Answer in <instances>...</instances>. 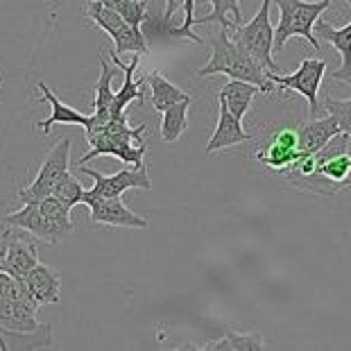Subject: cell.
<instances>
[{
  "label": "cell",
  "mask_w": 351,
  "mask_h": 351,
  "mask_svg": "<svg viewBox=\"0 0 351 351\" xmlns=\"http://www.w3.org/2000/svg\"><path fill=\"white\" fill-rule=\"evenodd\" d=\"M304 152L300 150V134L297 127H276L265 136V143L258 147L254 159L261 161L263 166L283 173L288 166L300 159Z\"/></svg>",
  "instance_id": "cell-10"
},
{
  "label": "cell",
  "mask_w": 351,
  "mask_h": 351,
  "mask_svg": "<svg viewBox=\"0 0 351 351\" xmlns=\"http://www.w3.org/2000/svg\"><path fill=\"white\" fill-rule=\"evenodd\" d=\"M0 86H3V84H0Z\"/></svg>",
  "instance_id": "cell-31"
},
{
  "label": "cell",
  "mask_w": 351,
  "mask_h": 351,
  "mask_svg": "<svg viewBox=\"0 0 351 351\" xmlns=\"http://www.w3.org/2000/svg\"><path fill=\"white\" fill-rule=\"evenodd\" d=\"M36 86H39V91H41V100L48 102L50 107H52V114L48 118H43V121H36V127H41V132L46 134V136L52 132V127H55V125H80V127L88 125L91 116H84V114H80L77 109H73V107H69V104H64L55 93L50 91V86L46 84V82H39Z\"/></svg>",
  "instance_id": "cell-21"
},
{
  "label": "cell",
  "mask_w": 351,
  "mask_h": 351,
  "mask_svg": "<svg viewBox=\"0 0 351 351\" xmlns=\"http://www.w3.org/2000/svg\"><path fill=\"white\" fill-rule=\"evenodd\" d=\"M36 263H39V252H36L34 236H29L27 231L19 229L10 241V247H7L3 270L10 272L12 276H16V279H25Z\"/></svg>",
  "instance_id": "cell-15"
},
{
  "label": "cell",
  "mask_w": 351,
  "mask_h": 351,
  "mask_svg": "<svg viewBox=\"0 0 351 351\" xmlns=\"http://www.w3.org/2000/svg\"><path fill=\"white\" fill-rule=\"evenodd\" d=\"M145 82L150 84V91H152V107L159 111H166L168 107H173V104L182 102V100H191V95L182 91L179 86H175L173 82L168 77H163L159 71H152L145 75Z\"/></svg>",
  "instance_id": "cell-23"
},
{
  "label": "cell",
  "mask_w": 351,
  "mask_h": 351,
  "mask_svg": "<svg viewBox=\"0 0 351 351\" xmlns=\"http://www.w3.org/2000/svg\"><path fill=\"white\" fill-rule=\"evenodd\" d=\"M326 73V62L322 59H304V62L297 66L295 73L290 75H276V73L267 71V77L272 80V84L279 88V91H295L306 98L308 102V114L311 118H315L319 114V84H322V77Z\"/></svg>",
  "instance_id": "cell-7"
},
{
  "label": "cell",
  "mask_w": 351,
  "mask_h": 351,
  "mask_svg": "<svg viewBox=\"0 0 351 351\" xmlns=\"http://www.w3.org/2000/svg\"><path fill=\"white\" fill-rule=\"evenodd\" d=\"M340 125L333 116H317L311 118L308 123L297 125V134H300V150L304 154H313L331 141L335 134H340Z\"/></svg>",
  "instance_id": "cell-19"
},
{
  "label": "cell",
  "mask_w": 351,
  "mask_h": 351,
  "mask_svg": "<svg viewBox=\"0 0 351 351\" xmlns=\"http://www.w3.org/2000/svg\"><path fill=\"white\" fill-rule=\"evenodd\" d=\"M7 213H10V206H7L5 199H0V267H3V261H5V254L7 247H10V241L16 234V227L7 225Z\"/></svg>",
  "instance_id": "cell-30"
},
{
  "label": "cell",
  "mask_w": 351,
  "mask_h": 351,
  "mask_svg": "<svg viewBox=\"0 0 351 351\" xmlns=\"http://www.w3.org/2000/svg\"><path fill=\"white\" fill-rule=\"evenodd\" d=\"M7 225L16 227V229H23L27 231L29 236L39 238L43 243H50V245H62L69 234L55 225L46 213L39 202H23V206L19 211H10L7 213Z\"/></svg>",
  "instance_id": "cell-11"
},
{
  "label": "cell",
  "mask_w": 351,
  "mask_h": 351,
  "mask_svg": "<svg viewBox=\"0 0 351 351\" xmlns=\"http://www.w3.org/2000/svg\"><path fill=\"white\" fill-rule=\"evenodd\" d=\"M145 130H147L145 125L130 127L127 114L111 118V121L104 125L102 132H98L95 136L86 141V143L91 145V150L82 156L77 161V166H86L88 161L100 154L116 156V159H121L127 166H145L143 163V156L147 152V145L143 141Z\"/></svg>",
  "instance_id": "cell-3"
},
{
  "label": "cell",
  "mask_w": 351,
  "mask_h": 351,
  "mask_svg": "<svg viewBox=\"0 0 351 351\" xmlns=\"http://www.w3.org/2000/svg\"><path fill=\"white\" fill-rule=\"evenodd\" d=\"M213 7V12L208 16L195 19V25L204 23H218L225 29H234L241 25V0H206Z\"/></svg>",
  "instance_id": "cell-26"
},
{
  "label": "cell",
  "mask_w": 351,
  "mask_h": 351,
  "mask_svg": "<svg viewBox=\"0 0 351 351\" xmlns=\"http://www.w3.org/2000/svg\"><path fill=\"white\" fill-rule=\"evenodd\" d=\"M170 36L177 39H191L193 43H204L202 36L193 32L195 27V0H166L163 16L156 21Z\"/></svg>",
  "instance_id": "cell-14"
},
{
  "label": "cell",
  "mask_w": 351,
  "mask_h": 351,
  "mask_svg": "<svg viewBox=\"0 0 351 351\" xmlns=\"http://www.w3.org/2000/svg\"><path fill=\"white\" fill-rule=\"evenodd\" d=\"M250 138H252V134H247L243 130L241 118H236L227 109V104L220 102L218 125H215V132L211 134V138H208V143H206V154H215L220 150H227V147L241 145V143H245V141H250Z\"/></svg>",
  "instance_id": "cell-17"
},
{
  "label": "cell",
  "mask_w": 351,
  "mask_h": 351,
  "mask_svg": "<svg viewBox=\"0 0 351 351\" xmlns=\"http://www.w3.org/2000/svg\"><path fill=\"white\" fill-rule=\"evenodd\" d=\"M270 7L272 0H263L261 10L256 12L250 23L245 25H236L231 29V36L241 43V46L250 52V55L256 59V62L263 66L265 71H276V62H274V27L270 23Z\"/></svg>",
  "instance_id": "cell-6"
},
{
  "label": "cell",
  "mask_w": 351,
  "mask_h": 351,
  "mask_svg": "<svg viewBox=\"0 0 351 351\" xmlns=\"http://www.w3.org/2000/svg\"><path fill=\"white\" fill-rule=\"evenodd\" d=\"M345 3L351 7V0H345ZM315 34L331 43L342 57V66L333 73L331 77L340 80V82H347V84L351 86V23L345 27H333L331 23H326V21L319 19L315 23Z\"/></svg>",
  "instance_id": "cell-18"
},
{
  "label": "cell",
  "mask_w": 351,
  "mask_h": 351,
  "mask_svg": "<svg viewBox=\"0 0 351 351\" xmlns=\"http://www.w3.org/2000/svg\"><path fill=\"white\" fill-rule=\"evenodd\" d=\"M261 88L252 82H243V80H229L222 91L218 93V100L227 104V109L234 114L236 118H243L247 116V111L252 107V100L254 95H258Z\"/></svg>",
  "instance_id": "cell-22"
},
{
  "label": "cell",
  "mask_w": 351,
  "mask_h": 351,
  "mask_svg": "<svg viewBox=\"0 0 351 351\" xmlns=\"http://www.w3.org/2000/svg\"><path fill=\"white\" fill-rule=\"evenodd\" d=\"M84 14L102 29V32H107L111 36V41H114V46H116L114 50L118 55H121V52H132V55H147V52H150L147 39H145V34L141 32V27L130 25L121 14L114 12L107 5H102L100 0H86Z\"/></svg>",
  "instance_id": "cell-5"
},
{
  "label": "cell",
  "mask_w": 351,
  "mask_h": 351,
  "mask_svg": "<svg viewBox=\"0 0 351 351\" xmlns=\"http://www.w3.org/2000/svg\"><path fill=\"white\" fill-rule=\"evenodd\" d=\"M322 107H324V111L328 116H333L335 121H338L340 130L347 132L351 136V98L349 100H340V98H333L331 93H326Z\"/></svg>",
  "instance_id": "cell-29"
},
{
  "label": "cell",
  "mask_w": 351,
  "mask_h": 351,
  "mask_svg": "<svg viewBox=\"0 0 351 351\" xmlns=\"http://www.w3.org/2000/svg\"><path fill=\"white\" fill-rule=\"evenodd\" d=\"M82 173L93 179V189L84 193L82 204H86L93 197H121L125 191L130 189H141V191H150L152 189V179L147 175V166H132L125 168L116 175H102L98 170L80 166Z\"/></svg>",
  "instance_id": "cell-9"
},
{
  "label": "cell",
  "mask_w": 351,
  "mask_h": 351,
  "mask_svg": "<svg viewBox=\"0 0 351 351\" xmlns=\"http://www.w3.org/2000/svg\"><path fill=\"white\" fill-rule=\"evenodd\" d=\"M102 5L111 7L134 27H141L150 16V0H100Z\"/></svg>",
  "instance_id": "cell-27"
},
{
  "label": "cell",
  "mask_w": 351,
  "mask_h": 351,
  "mask_svg": "<svg viewBox=\"0 0 351 351\" xmlns=\"http://www.w3.org/2000/svg\"><path fill=\"white\" fill-rule=\"evenodd\" d=\"M71 145H73L71 138H62L55 147H52L46 156V161L41 163L34 182L16 193V197L21 202H39L43 197L52 195V191H55V186L59 184V179L69 173V168H71Z\"/></svg>",
  "instance_id": "cell-8"
},
{
  "label": "cell",
  "mask_w": 351,
  "mask_h": 351,
  "mask_svg": "<svg viewBox=\"0 0 351 351\" xmlns=\"http://www.w3.org/2000/svg\"><path fill=\"white\" fill-rule=\"evenodd\" d=\"M281 175L304 193L338 195L351 184V136L347 132L335 134L322 150L302 154Z\"/></svg>",
  "instance_id": "cell-1"
},
{
  "label": "cell",
  "mask_w": 351,
  "mask_h": 351,
  "mask_svg": "<svg viewBox=\"0 0 351 351\" xmlns=\"http://www.w3.org/2000/svg\"><path fill=\"white\" fill-rule=\"evenodd\" d=\"M84 186L80 184V179L75 175L66 173L62 179H59V184L55 186V191H52V195H55L57 199H62L66 206L73 208L82 204V199H84Z\"/></svg>",
  "instance_id": "cell-28"
},
{
  "label": "cell",
  "mask_w": 351,
  "mask_h": 351,
  "mask_svg": "<svg viewBox=\"0 0 351 351\" xmlns=\"http://www.w3.org/2000/svg\"><path fill=\"white\" fill-rule=\"evenodd\" d=\"M279 7L281 16L274 27V52L286 46L290 36H304L313 48L319 50V41L313 29L319 16L331 7V0H317V3H304V0H272Z\"/></svg>",
  "instance_id": "cell-4"
},
{
  "label": "cell",
  "mask_w": 351,
  "mask_h": 351,
  "mask_svg": "<svg viewBox=\"0 0 351 351\" xmlns=\"http://www.w3.org/2000/svg\"><path fill=\"white\" fill-rule=\"evenodd\" d=\"M0 326L19 335H52V324H41L34 308L7 297H0Z\"/></svg>",
  "instance_id": "cell-13"
},
{
  "label": "cell",
  "mask_w": 351,
  "mask_h": 351,
  "mask_svg": "<svg viewBox=\"0 0 351 351\" xmlns=\"http://www.w3.org/2000/svg\"><path fill=\"white\" fill-rule=\"evenodd\" d=\"M211 50H213L211 59L197 71L199 77L220 75L222 73V75H227L231 80L252 82V84H256L261 88V93H272L276 88L272 84V80L267 77V71L263 66L231 36V29L222 27L220 32L213 36Z\"/></svg>",
  "instance_id": "cell-2"
},
{
  "label": "cell",
  "mask_w": 351,
  "mask_h": 351,
  "mask_svg": "<svg viewBox=\"0 0 351 351\" xmlns=\"http://www.w3.org/2000/svg\"><path fill=\"white\" fill-rule=\"evenodd\" d=\"M88 218L93 225L104 227H125V229H145L147 220L143 215L127 208L121 197H93L86 202Z\"/></svg>",
  "instance_id": "cell-12"
},
{
  "label": "cell",
  "mask_w": 351,
  "mask_h": 351,
  "mask_svg": "<svg viewBox=\"0 0 351 351\" xmlns=\"http://www.w3.org/2000/svg\"><path fill=\"white\" fill-rule=\"evenodd\" d=\"M109 57L118 69L125 71V80H123V86L121 91H116L114 95V107H111V118L116 116H123L127 114V107L132 102H141L143 100V84H145V77L141 80H134V71L138 69V62H141V55H134V59L130 64H123L121 57H118L116 50H109Z\"/></svg>",
  "instance_id": "cell-16"
},
{
  "label": "cell",
  "mask_w": 351,
  "mask_h": 351,
  "mask_svg": "<svg viewBox=\"0 0 351 351\" xmlns=\"http://www.w3.org/2000/svg\"><path fill=\"white\" fill-rule=\"evenodd\" d=\"M208 351H261L265 349V340L261 333H238L227 331L218 342H206L204 347Z\"/></svg>",
  "instance_id": "cell-25"
},
{
  "label": "cell",
  "mask_w": 351,
  "mask_h": 351,
  "mask_svg": "<svg viewBox=\"0 0 351 351\" xmlns=\"http://www.w3.org/2000/svg\"><path fill=\"white\" fill-rule=\"evenodd\" d=\"M25 283L29 288V293L39 306L43 304H57L62 297V274L55 270L52 265L46 263H36L29 274L25 276Z\"/></svg>",
  "instance_id": "cell-20"
},
{
  "label": "cell",
  "mask_w": 351,
  "mask_h": 351,
  "mask_svg": "<svg viewBox=\"0 0 351 351\" xmlns=\"http://www.w3.org/2000/svg\"><path fill=\"white\" fill-rule=\"evenodd\" d=\"M189 107L191 100H182L161 111V138L166 143H175L189 127Z\"/></svg>",
  "instance_id": "cell-24"
}]
</instances>
